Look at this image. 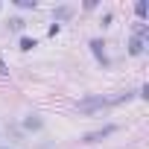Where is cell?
Segmentation results:
<instances>
[{
    "label": "cell",
    "instance_id": "1",
    "mask_svg": "<svg viewBox=\"0 0 149 149\" xmlns=\"http://www.w3.org/2000/svg\"><path fill=\"white\" fill-rule=\"evenodd\" d=\"M105 105H111V100H105V97H88V100L76 102V111L79 114H94L97 108H105Z\"/></svg>",
    "mask_w": 149,
    "mask_h": 149
},
{
    "label": "cell",
    "instance_id": "2",
    "mask_svg": "<svg viewBox=\"0 0 149 149\" xmlns=\"http://www.w3.org/2000/svg\"><path fill=\"white\" fill-rule=\"evenodd\" d=\"M114 132H117V126H102V129H97V132L82 134V143H100L102 137H108V134H114Z\"/></svg>",
    "mask_w": 149,
    "mask_h": 149
},
{
    "label": "cell",
    "instance_id": "3",
    "mask_svg": "<svg viewBox=\"0 0 149 149\" xmlns=\"http://www.w3.org/2000/svg\"><path fill=\"white\" fill-rule=\"evenodd\" d=\"M91 53L97 56V61H100L102 67H108V53H105V44H102V38H91Z\"/></svg>",
    "mask_w": 149,
    "mask_h": 149
},
{
    "label": "cell",
    "instance_id": "4",
    "mask_svg": "<svg viewBox=\"0 0 149 149\" xmlns=\"http://www.w3.org/2000/svg\"><path fill=\"white\" fill-rule=\"evenodd\" d=\"M73 15V6H58V9H53V21L58 24V21H67Z\"/></svg>",
    "mask_w": 149,
    "mask_h": 149
},
{
    "label": "cell",
    "instance_id": "5",
    "mask_svg": "<svg viewBox=\"0 0 149 149\" xmlns=\"http://www.w3.org/2000/svg\"><path fill=\"white\" fill-rule=\"evenodd\" d=\"M134 12H137V18L143 21V18L149 15V3H146V0H137V3H134Z\"/></svg>",
    "mask_w": 149,
    "mask_h": 149
},
{
    "label": "cell",
    "instance_id": "6",
    "mask_svg": "<svg viewBox=\"0 0 149 149\" xmlns=\"http://www.w3.org/2000/svg\"><path fill=\"white\" fill-rule=\"evenodd\" d=\"M24 129H41V117H38V114H29V117L24 120Z\"/></svg>",
    "mask_w": 149,
    "mask_h": 149
},
{
    "label": "cell",
    "instance_id": "7",
    "mask_svg": "<svg viewBox=\"0 0 149 149\" xmlns=\"http://www.w3.org/2000/svg\"><path fill=\"white\" fill-rule=\"evenodd\" d=\"M35 44H38V41H35V38H29V35H24V38H21V50H32Z\"/></svg>",
    "mask_w": 149,
    "mask_h": 149
},
{
    "label": "cell",
    "instance_id": "8",
    "mask_svg": "<svg viewBox=\"0 0 149 149\" xmlns=\"http://www.w3.org/2000/svg\"><path fill=\"white\" fill-rule=\"evenodd\" d=\"M9 29L21 32V29H24V18H12V21H9Z\"/></svg>",
    "mask_w": 149,
    "mask_h": 149
},
{
    "label": "cell",
    "instance_id": "9",
    "mask_svg": "<svg viewBox=\"0 0 149 149\" xmlns=\"http://www.w3.org/2000/svg\"><path fill=\"white\" fill-rule=\"evenodd\" d=\"M18 9H35V0H18Z\"/></svg>",
    "mask_w": 149,
    "mask_h": 149
},
{
    "label": "cell",
    "instance_id": "10",
    "mask_svg": "<svg viewBox=\"0 0 149 149\" xmlns=\"http://www.w3.org/2000/svg\"><path fill=\"white\" fill-rule=\"evenodd\" d=\"M6 73H9V67L3 64V58H0V76H6Z\"/></svg>",
    "mask_w": 149,
    "mask_h": 149
}]
</instances>
